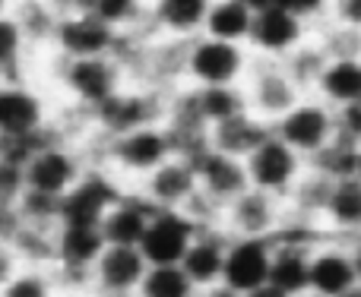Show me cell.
I'll return each instance as SVG.
<instances>
[{
    "label": "cell",
    "mask_w": 361,
    "mask_h": 297,
    "mask_svg": "<svg viewBox=\"0 0 361 297\" xmlns=\"http://www.w3.org/2000/svg\"><path fill=\"white\" fill-rule=\"evenodd\" d=\"M175 143L171 133L165 127V120L159 124H143L137 130L118 133L111 139H102V161L105 168H111L118 177L127 180H143L149 177L156 168H162L169 158H175Z\"/></svg>",
    "instance_id": "cell-1"
},
{
    "label": "cell",
    "mask_w": 361,
    "mask_h": 297,
    "mask_svg": "<svg viewBox=\"0 0 361 297\" xmlns=\"http://www.w3.org/2000/svg\"><path fill=\"white\" fill-rule=\"evenodd\" d=\"M250 63H254V54L247 44L197 35L187 42L184 82L187 86H244Z\"/></svg>",
    "instance_id": "cell-2"
},
{
    "label": "cell",
    "mask_w": 361,
    "mask_h": 297,
    "mask_svg": "<svg viewBox=\"0 0 361 297\" xmlns=\"http://www.w3.org/2000/svg\"><path fill=\"white\" fill-rule=\"evenodd\" d=\"M169 95L171 92H162V89L127 82L121 92H114L108 101L89 111V127L92 133H99V139H111L143 124H159L169 111Z\"/></svg>",
    "instance_id": "cell-3"
},
{
    "label": "cell",
    "mask_w": 361,
    "mask_h": 297,
    "mask_svg": "<svg viewBox=\"0 0 361 297\" xmlns=\"http://www.w3.org/2000/svg\"><path fill=\"white\" fill-rule=\"evenodd\" d=\"M57 82L63 86V92L70 95L76 111H92L102 101H108L114 92L130 82L124 63L114 54L102 57H61L57 67Z\"/></svg>",
    "instance_id": "cell-4"
},
{
    "label": "cell",
    "mask_w": 361,
    "mask_h": 297,
    "mask_svg": "<svg viewBox=\"0 0 361 297\" xmlns=\"http://www.w3.org/2000/svg\"><path fill=\"white\" fill-rule=\"evenodd\" d=\"M273 130L276 137L286 139L295 152H301L311 161L314 155H320L339 137V118H336V108L326 105L320 95L307 92L286 118L276 120Z\"/></svg>",
    "instance_id": "cell-5"
},
{
    "label": "cell",
    "mask_w": 361,
    "mask_h": 297,
    "mask_svg": "<svg viewBox=\"0 0 361 297\" xmlns=\"http://www.w3.org/2000/svg\"><path fill=\"white\" fill-rule=\"evenodd\" d=\"M244 165H247L250 187H257V190H263V193H273V196H279V199L292 196V190L298 187V180L305 177V171H307V158L301 152H295L286 139L276 137V130L267 143L257 146L254 152L244 158Z\"/></svg>",
    "instance_id": "cell-6"
},
{
    "label": "cell",
    "mask_w": 361,
    "mask_h": 297,
    "mask_svg": "<svg viewBox=\"0 0 361 297\" xmlns=\"http://www.w3.org/2000/svg\"><path fill=\"white\" fill-rule=\"evenodd\" d=\"M124 190L127 187L121 184V177L111 168L89 165L80 184L61 199V225H95V228H102L108 209L124 196Z\"/></svg>",
    "instance_id": "cell-7"
},
{
    "label": "cell",
    "mask_w": 361,
    "mask_h": 297,
    "mask_svg": "<svg viewBox=\"0 0 361 297\" xmlns=\"http://www.w3.org/2000/svg\"><path fill=\"white\" fill-rule=\"evenodd\" d=\"M244 89H247L250 111L260 114L269 124L286 118L307 95L305 89L286 73V67H282L279 61H267V57H254L250 73H247V80H244Z\"/></svg>",
    "instance_id": "cell-8"
},
{
    "label": "cell",
    "mask_w": 361,
    "mask_h": 297,
    "mask_svg": "<svg viewBox=\"0 0 361 297\" xmlns=\"http://www.w3.org/2000/svg\"><path fill=\"white\" fill-rule=\"evenodd\" d=\"M105 247L108 241L95 225H57L54 279L70 282L73 288H92L95 260Z\"/></svg>",
    "instance_id": "cell-9"
},
{
    "label": "cell",
    "mask_w": 361,
    "mask_h": 297,
    "mask_svg": "<svg viewBox=\"0 0 361 297\" xmlns=\"http://www.w3.org/2000/svg\"><path fill=\"white\" fill-rule=\"evenodd\" d=\"M314 38V25L305 23L301 16L288 13L286 6H267L254 16V29H250L247 48L254 57H267V61H286L295 48Z\"/></svg>",
    "instance_id": "cell-10"
},
{
    "label": "cell",
    "mask_w": 361,
    "mask_h": 297,
    "mask_svg": "<svg viewBox=\"0 0 361 297\" xmlns=\"http://www.w3.org/2000/svg\"><path fill=\"white\" fill-rule=\"evenodd\" d=\"M86 168L89 165L82 161V155L76 152L67 139H57V143L44 146L42 152L25 165V187L63 199L76 184H80Z\"/></svg>",
    "instance_id": "cell-11"
},
{
    "label": "cell",
    "mask_w": 361,
    "mask_h": 297,
    "mask_svg": "<svg viewBox=\"0 0 361 297\" xmlns=\"http://www.w3.org/2000/svg\"><path fill=\"white\" fill-rule=\"evenodd\" d=\"M124 32L102 23L95 13H63L54 32L57 57H102L118 54Z\"/></svg>",
    "instance_id": "cell-12"
},
{
    "label": "cell",
    "mask_w": 361,
    "mask_h": 297,
    "mask_svg": "<svg viewBox=\"0 0 361 297\" xmlns=\"http://www.w3.org/2000/svg\"><path fill=\"white\" fill-rule=\"evenodd\" d=\"M197 231L200 225L184 209H156L140 250L149 266H180Z\"/></svg>",
    "instance_id": "cell-13"
},
{
    "label": "cell",
    "mask_w": 361,
    "mask_h": 297,
    "mask_svg": "<svg viewBox=\"0 0 361 297\" xmlns=\"http://www.w3.org/2000/svg\"><path fill=\"white\" fill-rule=\"evenodd\" d=\"M149 272V260L140 247L108 244L92 269V291L102 297H137Z\"/></svg>",
    "instance_id": "cell-14"
},
{
    "label": "cell",
    "mask_w": 361,
    "mask_h": 297,
    "mask_svg": "<svg viewBox=\"0 0 361 297\" xmlns=\"http://www.w3.org/2000/svg\"><path fill=\"white\" fill-rule=\"evenodd\" d=\"M269 272H273V237H228V253H225L222 272L225 285L235 288L238 294H247L269 285Z\"/></svg>",
    "instance_id": "cell-15"
},
{
    "label": "cell",
    "mask_w": 361,
    "mask_h": 297,
    "mask_svg": "<svg viewBox=\"0 0 361 297\" xmlns=\"http://www.w3.org/2000/svg\"><path fill=\"white\" fill-rule=\"evenodd\" d=\"M286 215H288L286 199L250 187V190H244L241 196L225 206L222 228L228 234H244V237H273L279 231V225L286 222Z\"/></svg>",
    "instance_id": "cell-16"
},
{
    "label": "cell",
    "mask_w": 361,
    "mask_h": 297,
    "mask_svg": "<svg viewBox=\"0 0 361 297\" xmlns=\"http://www.w3.org/2000/svg\"><path fill=\"white\" fill-rule=\"evenodd\" d=\"M358 272L352 263L349 241L326 234L311 250V291L324 297H349L358 291Z\"/></svg>",
    "instance_id": "cell-17"
},
{
    "label": "cell",
    "mask_w": 361,
    "mask_h": 297,
    "mask_svg": "<svg viewBox=\"0 0 361 297\" xmlns=\"http://www.w3.org/2000/svg\"><path fill=\"white\" fill-rule=\"evenodd\" d=\"M137 190L149 199L156 209H184L200 190V177H197V165L184 155L169 158L162 168L143 177L137 184Z\"/></svg>",
    "instance_id": "cell-18"
},
{
    "label": "cell",
    "mask_w": 361,
    "mask_h": 297,
    "mask_svg": "<svg viewBox=\"0 0 361 297\" xmlns=\"http://www.w3.org/2000/svg\"><path fill=\"white\" fill-rule=\"evenodd\" d=\"M193 165H197V177H200V190L206 196H212L216 203L228 206L231 199H238L244 190H250V177H247V165L244 158L235 155H225L219 148H203V152L193 155Z\"/></svg>",
    "instance_id": "cell-19"
},
{
    "label": "cell",
    "mask_w": 361,
    "mask_h": 297,
    "mask_svg": "<svg viewBox=\"0 0 361 297\" xmlns=\"http://www.w3.org/2000/svg\"><path fill=\"white\" fill-rule=\"evenodd\" d=\"M48 120V101L23 80H0V133H32Z\"/></svg>",
    "instance_id": "cell-20"
},
{
    "label": "cell",
    "mask_w": 361,
    "mask_h": 297,
    "mask_svg": "<svg viewBox=\"0 0 361 297\" xmlns=\"http://www.w3.org/2000/svg\"><path fill=\"white\" fill-rule=\"evenodd\" d=\"M209 10H212V0H152L149 25L159 38L190 42V38L203 35Z\"/></svg>",
    "instance_id": "cell-21"
},
{
    "label": "cell",
    "mask_w": 361,
    "mask_h": 297,
    "mask_svg": "<svg viewBox=\"0 0 361 297\" xmlns=\"http://www.w3.org/2000/svg\"><path fill=\"white\" fill-rule=\"evenodd\" d=\"M152 215H156V206L143 196V193L133 187L124 190V196L108 209L105 222H102V234L108 244H127V247H140L146 237Z\"/></svg>",
    "instance_id": "cell-22"
},
{
    "label": "cell",
    "mask_w": 361,
    "mask_h": 297,
    "mask_svg": "<svg viewBox=\"0 0 361 297\" xmlns=\"http://www.w3.org/2000/svg\"><path fill=\"white\" fill-rule=\"evenodd\" d=\"M228 237L231 234L222 228V225H219V228H200L197 231L184 263H180V266L187 269V275L197 282V288H209V285H219V282H222Z\"/></svg>",
    "instance_id": "cell-23"
},
{
    "label": "cell",
    "mask_w": 361,
    "mask_h": 297,
    "mask_svg": "<svg viewBox=\"0 0 361 297\" xmlns=\"http://www.w3.org/2000/svg\"><path fill=\"white\" fill-rule=\"evenodd\" d=\"M320 228L330 237H343L352 241L355 234H361V177H339L330 190V199L324 206L320 215Z\"/></svg>",
    "instance_id": "cell-24"
},
{
    "label": "cell",
    "mask_w": 361,
    "mask_h": 297,
    "mask_svg": "<svg viewBox=\"0 0 361 297\" xmlns=\"http://www.w3.org/2000/svg\"><path fill=\"white\" fill-rule=\"evenodd\" d=\"M269 137H273V124L254 111H244L238 118H228L222 124L209 127V146L225 155H235V158H247Z\"/></svg>",
    "instance_id": "cell-25"
},
{
    "label": "cell",
    "mask_w": 361,
    "mask_h": 297,
    "mask_svg": "<svg viewBox=\"0 0 361 297\" xmlns=\"http://www.w3.org/2000/svg\"><path fill=\"white\" fill-rule=\"evenodd\" d=\"M317 244H301V241H279L273 237V272H269V285H276L288 297L301 294L311 288V250Z\"/></svg>",
    "instance_id": "cell-26"
},
{
    "label": "cell",
    "mask_w": 361,
    "mask_h": 297,
    "mask_svg": "<svg viewBox=\"0 0 361 297\" xmlns=\"http://www.w3.org/2000/svg\"><path fill=\"white\" fill-rule=\"evenodd\" d=\"M314 95H320L336 111L361 101V57H330L314 86Z\"/></svg>",
    "instance_id": "cell-27"
},
{
    "label": "cell",
    "mask_w": 361,
    "mask_h": 297,
    "mask_svg": "<svg viewBox=\"0 0 361 297\" xmlns=\"http://www.w3.org/2000/svg\"><path fill=\"white\" fill-rule=\"evenodd\" d=\"M254 16L244 0H212V10L206 16V29L203 35L222 38V42H235V44H247L250 29H254Z\"/></svg>",
    "instance_id": "cell-28"
},
{
    "label": "cell",
    "mask_w": 361,
    "mask_h": 297,
    "mask_svg": "<svg viewBox=\"0 0 361 297\" xmlns=\"http://www.w3.org/2000/svg\"><path fill=\"white\" fill-rule=\"evenodd\" d=\"M190 89H193V101H197L200 114H203V120L209 127L250 111L247 89L244 86H190Z\"/></svg>",
    "instance_id": "cell-29"
},
{
    "label": "cell",
    "mask_w": 361,
    "mask_h": 297,
    "mask_svg": "<svg viewBox=\"0 0 361 297\" xmlns=\"http://www.w3.org/2000/svg\"><path fill=\"white\" fill-rule=\"evenodd\" d=\"M333 184H336L333 177H326L324 171H317V168L307 165L305 177L298 180V187L292 190V196L286 199L288 215L307 218V222H317L320 225V215H324V206H326V199H330Z\"/></svg>",
    "instance_id": "cell-30"
},
{
    "label": "cell",
    "mask_w": 361,
    "mask_h": 297,
    "mask_svg": "<svg viewBox=\"0 0 361 297\" xmlns=\"http://www.w3.org/2000/svg\"><path fill=\"white\" fill-rule=\"evenodd\" d=\"M13 16H16L19 29L25 32L29 44H42V42H54L57 23L61 13L51 0H13Z\"/></svg>",
    "instance_id": "cell-31"
},
{
    "label": "cell",
    "mask_w": 361,
    "mask_h": 297,
    "mask_svg": "<svg viewBox=\"0 0 361 297\" xmlns=\"http://www.w3.org/2000/svg\"><path fill=\"white\" fill-rule=\"evenodd\" d=\"M89 13L108 23L118 32H143L149 29V0H92ZM156 35V32H152Z\"/></svg>",
    "instance_id": "cell-32"
},
{
    "label": "cell",
    "mask_w": 361,
    "mask_h": 297,
    "mask_svg": "<svg viewBox=\"0 0 361 297\" xmlns=\"http://www.w3.org/2000/svg\"><path fill=\"white\" fill-rule=\"evenodd\" d=\"M197 282L184 266H149L137 297H197Z\"/></svg>",
    "instance_id": "cell-33"
},
{
    "label": "cell",
    "mask_w": 361,
    "mask_h": 297,
    "mask_svg": "<svg viewBox=\"0 0 361 297\" xmlns=\"http://www.w3.org/2000/svg\"><path fill=\"white\" fill-rule=\"evenodd\" d=\"M326 51L320 48V42L317 38H311V42H305L301 48H295L292 54L286 57V61H279L282 67H286V73L292 76L295 82H298L305 92H314V86H317V80H320V73H324V67H326Z\"/></svg>",
    "instance_id": "cell-34"
},
{
    "label": "cell",
    "mask_w": 361,
    "mask_h": 297,
    "mask_svg": "<svg viewBox=\"0 0 361 297\" xmlns=\"http://www.w3.org/2000/svg\"><path fill=\"white\" fill-rule=\"evenodd\" d=\"M29 38L19 29L16 16L6 13L0 16V80H19V67H23V57L29 51Z\"/></svg>",
    "instance_id": "cell-35"
},
{
    "label": "cell",
    "mask_w": 361,
    "mask_h": 297,
    "mask_svg": "<svg viewBox=\"0 0 361 297\" xmlns=\"http://www.w3.org/2000/svg\"><path fill=\"white\" fill-rule=\"evenodd\" d=\"M358 148H361V146L349 143V139H343V137H336L330 146L324 148V152L314 155L307 165L317 168V171H324L326 177H333V180L352 177V174L358 171Z\"/></svg>",
    "instance_id": "cell-36"
},
{
    "label": "cell",
    "mask_w": 361,
    "mask_h": 297,
    "mask_svg": "<svg viewBox=\"0 0 361 297\" xmlns=\"http://www.w3.org/2000/svg\"><path fill=\"white\" fill-rule=\"evenodd\" d=\"M314 38L326 51V57H361V29L326 19V23H320L314 29Z\"/></svg>",
    "instance_id": "cell-37"
},
{
    "label": "cell",
    "mask_w": 361,
    "mask_h": 297,
    "mask_svg": "<svg viewBox=\"0 0 361 297\" xmlns=\"http://www.w3.org/2000/svg\"><path fill=\"white\" fill-rule=\"evenodd\" d=\"M16 212H19V222L25 225H38V228H57L61 225V199L29 190V187H25L23 199L16 203Z\"/></svg>",
    "instance_id": "cell-38"
},
{
    "label": "cell",
    "mask_w": 361,
    "mask_h": 297,
    "mask_svg": "<svg viewBox=\"0 0 361 297\" xmlns=\"http://www.w3.org/2000/svg\"><path fill=\"white\" fill-rule=\"evenodd\" d=\"M0 297H54V275L48 269L23 266L0 291Z\"/></svg>",
    "instance_id": "cell-39"
},
{
    "label": "cell",
    "mask_w": 361,
    "mask_h": 297,
    "mask_svg": "<svg viewBox=\"0 0 361 297\" xmlns=\"http://www.w3.org/2000/svg\"><path fill=\"white\" fill-rule=\"evenodd\" d=\"M25 193V168L0 158V206H16Z\"/></svg>",
    "instance_id": "cell-40"
},
{
    "label": "cell",
    "mask_w": 361,
    "mask_h": 297,
    "mask_svg": "<svg viewBox=\"0 0 361 297\" xmlns=\"http://www.w3.org/2000/svg\"><path fill=\"white\" fill-rule=\"evenodd\" d=\"M276 4L286 6L288 13L301 16L305 23H311L314 29H317L320 23H326V19H330V6H333V0H276Z\"/></svg>",
    "instance_id": "cell-41"
},
{
    "label": "cell",
    "mask_w": 361,
    "mask_h": 297,
    "mask_svg": "<svg viewBox=\"0 0 361 297\" xmlns=\"http://www.w3.org/2000/svg\"><path fill=\"white\" fill-rule=\"evenodd\" d=\"M336 118H339V137L349 139V143H355V146H361V101L339 108Z\"/></svg>",
    "instance_id": "cell-42"
},
{
    "label": "cell",
    "mask_w": 361,
    "mask_h": 297,
    "mask_svg": "<svg viewBox=\"0 0 361 297\" xmlns=\"http://www.w3.org/2000/svg\"><path fill=\"white\" fill-rule=\"evenodd\" d=\"M330 19L352 25V29H361V0H333Z\"/></svg>",
    "instance_id": "cell-43"
},
{
    "label": "cell",
    "mask_w": 361,
    "mask_h": 297,
    "mask_svg": "<svg viewBox=\"0 0 361 297\" xmlns=\"http://www.w3.org/2000/svg\"><path fill=\"white\" fill-rule=\"evenodd\" d=\"M23 269V260H19V253L10 247V244H0V291H4L6 285H10V279Z\"/></svg>",
    "instance_id": "cell-44"
},
{
    "label": "cell",
    "mask_w": 361,
    "mask_h": 297,
    "mask_svg": "<svg viewBox=\"0 0 361 297\" xmlns=\"http://www.w3.org/2000/svg\"><path fill=\"white\" fill-rule=\"evenodd\" d=\"M51 4L57 6V13H89V6H92V0H51Z\"/></svg>",
    "instance_id": "cell-45"
},
{
    "label": "cell",
    "mask_w": 361,
    "mask_h": 297,
    "mask_svg": "<svg viewBox=\"0 0 361 297\" xmlns=\"http://www.w3.org/2000/svg\"><path fill=\"white\" fill-rule=\"evenodd\" d=\"M197 297H244V294H238L235 288H228L225 282H219V285H209V288H200V294Z\"/></svg>",
    "instance_id": "cell-46"
},
{
    "label": "cell",
    "mask_w": 361,
    "mask_h": 297,
    "mask_svg": "<svg viewBox=\"0 0 361 297\" xmlns=\"http://www.w3.org/2000/svg\"><path fill=\"white\" fill-rule=\"evenodd\" d=\"M349 250H352V263H355V272H358V285H361V234H355L349 241Z\"/></svg>",
    "instance_id": "cell-47"
},
{
    "label": "cell",
    "mask_w": 361,
    "mask_h": 297,
    "mask_svg": "<svg viewBox=\"0 0 361 297\" xmlns=\"http://www.w3.org/2000/svg\"><path fill=\"white\" fill-rule=\"evenodd\" d=\"M244 297H288V294L279 291L276 285H263V288H257V291H247Z\"/></svg>",
    "instance_id": "cell-48"
},
{
    "label": "cell",
    "mask_w": 361,
    "mask_h": 297,
    "mask_svg": "<svg viewBox=\"0 0 361 297\" xmlns=\"http://www.w3.org/2000/svg\"><path fill=\"white\" fill-rule=\"evenodd\" d=\"M244 4H247L254 13H260V10H267V6H276V0H244Z\"/></svg>",
    "instance_id": "cell-49"
},
{
    "label": "cell",
    "mask_w": 361,
    "mask_h": 297,
    "mask_svg": "<svg viewBox=\"0 0 361 297\" xmlns=\"http://www.w3.org/2000/svg\"><path fill=\"white\" fill-rule=\"evenodd\" d=\"M10 10H13V0H0V16H6Z\"/></svg>",
    "instance_id": "cell-50"
},
{
    "label": "cell",
    "mask_w": 361,
    "mask_h": 297,
    "mask_svg": "<svg viewBox=\"0 0 361 297\" xmlns=\"http://www.w3.org/2000/svg\"><path fill=\"white\" fill-rule=\"evenodd\" d=\"M295 297H324V294H317V291H311V288H307V291H301V294H295Z\"/></svg>",
    "instance_id": "cell-51"
},
{
    "label": "cell",
    "mask_w": 361,
    "mask_h": 297,
    "mask_svg": "<svg viewBox=\"0 0 361 297\" xmlns=\"http://www.w3.org/2000/svg\"><path fill=\"white\" fill-rule=\"evenodd\" d=\"M355 174H358V177H361V148H358V171H355Z\"/></svg>",
    "instance_id": "cell-52"
},
{
    "label": "cell",
    "mask_w": 361,
    "mask_h": 297,
    "mask_svg": "<svg viewBox=\"0 0 361 297\" xmlns=\"http://www.w3.org/2000/svg\"><path fill=\"white\" fill-rule=\"evenodd\" d=\"M349 297H361V288H358V291H355V294H349Z\"/></svg>",
    "instance_id": "cell-53"
},
{
    "label": "cell",
    "mask_w": 361,
    "mask_h": 297,
    "mask_svg": "<svg viewBox=\"0 0 361 297\" xmlns=\"http://www.w3.org/2000/svg\"><path fill=\"white\" fill-rule=\"evenodd\" d=\"M149 4H152V0H149Z\"/></svg>",
    "instance_id": "cell-54"
}]
</instances>
